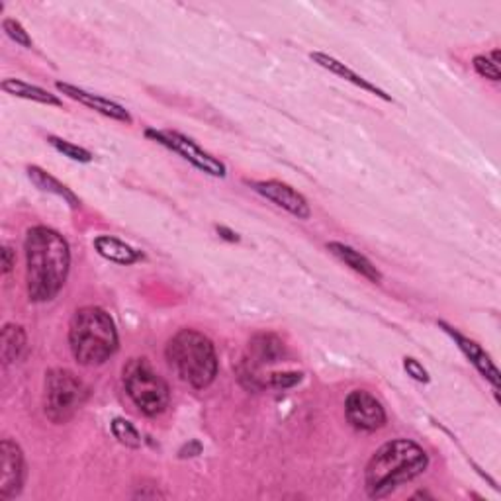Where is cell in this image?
Listing matches in <instances>:
<instances>
[{
    "mask_svg": "<svg viewBox=\"0 0 501 501\" xmlns=\"http://www.w3.org/2000/svg\"><path fill=\"white\" fill-rule=\"evenodd\" d=\"M26 282L32 302H49L65 286L71 269V247L65 237L47 225L26 233Z\"/></svg>",
    "mask_w": 501,
    "mask_h": 501,
    "instance_id": "6da1fadb",
    "label": "cell"
},
{
    "mask_svg": "<svg viewBox=\"0 0 501 501\" xmlns=\"http://www.w3.org/2000/svg\"><path fill=\"white\" fill-rule=\"evenodd\" d=\"M429 467V457L409 438H394L382 445L365 470V487L372 499L394 494L399 486L416 480Z\"/></svg>",
    "mask_w": 501,
    "mask_h": 501,
    "instance_id": "7a4b0ae2",
    "label": "cell"
},
{
    "mask_svg": "<svg viewBox=\"0 0 501 501\" xmlns=\"http://www.w3.org/2000/svg\"><path fill=\"white\" fill-rule=\"evenodd\" d=\"M118 345L116 323L106 309L86 306L74 311L69 325V347L79 365H104L116 355Z\"/></svg>",
    "mask_w": 501,
    "mask_h": 501,
    "instance_id": "3957f363",
    "label": "cell"
},
{
    "mask_svg": "<svg viewBox=\"0 0 501 501\" xmlns=\"http://www.w3.org/2000/svg\"><path fill=\"white\" fill-rule=\"evenodd\" d=\"M167 360L174 374L194 390H204L218 376L216 347L204 333L181 329L167 343Z\"/></svg>",
    "mask_w": 501,
    "mask_h": 501,
    "instance_id": "277c9868",
    "label": "cell"
},
{
    "mask_svg": "<svg viewBox=\"0 0 501 501\" xmlns=\"http://www.w3.org/2000/svg\"><path fill=\"white\" fill-rule=\"evenodd\" d=\"M122 374L125 392L143 416L157 418L169 408V384L147 359H130Z\"/></svg>",
    "mask_w": 501,
    "mask_h": 501,
    "instance_id": "5b68a950",
    "label": "cell"
},
{
    "mask_svg": "<svg viewBox=\"0 0 501 501\" xmlns=\"http://www.w3.org/2000/svg\"><path fill=\"white\" fill-rule=\"evenodd\" d=\"M86 399H89V388L74 372L54 368L45 374L44 411L52 423L61 425L73 419Z\"/></svg>",
    "mask_w": 501,
    "mask_h": 501,
    "instance_id": "8992f818",
    "label": "cell"
},
{
    "mask_svg": "<svg viewBox=\"0 0 501 501\" xmlns=\"http://www.w3.org/2000/svg\"><path fill=\"white\" fill-rule=\"evenodd\" d=\"M145 135L149 137V140L157 142L159 145L171 149L172 153L181 155L184 161L191 162L192 167L210 174V177L223 179L225 174H228V167H225L223 162L220 159H216L214 155L204 152V149L200 147L196 142H192L191 137H186L179 132H171V130H147Z\"/></svg>",
    "mask_w": 501,
    "mask_h": 501,
    "instance_id": "52a82bcc",
    "label": "cell"
},
{
    "mask_svg": "<svg viewBox=\"0 0 501 501\" xmlns=\"http://www.w3.org/2000/svg\"><path fill=\"white\" fill-rule=\"evenodd\" d=\"M345 416L347 421L353 425L357 431L372 433L378 431L386 425V409L367 390H353L345 399Z\"/></svg>",
    "mask_w": 501,
    "mask_h": 501,
    "instance_id": "ba28073f",
    "label": "cell"
},
{
    "mask_svg": "<svg viewBox=\"0 0 501 501\" xmlns=\"http://www.w3.org/2000/svg\"><path fill=\"white\" fill-rule=\"evenodd\" d=\"M26 478L24 453L12 438H3L0 443V499H12L22 492Z\"/></svg>",
    "mask_w": 501,
    "mask_h": 501,
    "instance_id": "9c48e42d",
    "label": "cell"
},
{
    "mask_svg": "<svg viewBox=\"0 0 501 501\" xmlns=\"http://www.w3.org/2000/svg\"><path fill=\"white\" fill-rule=\"evenodd\" d=\"M250 186H253V191L259 192L262 198H267L269 202L286 210L288 214H292L294 218L309 220L311 208L308 204L306 196L294 191L290 184L280 181H260V182H250Z\"/></svg>",
    "mask_w": 501,
    "mask_h": 501,
    "instance_id": "30bf717a",
    "label": "cell"
},
{
    "mask_svg": "<svg viewBox=\"0 0 501 501\" xmlns=\"http://www.w3.org/2000/svg\"><path fill=\"white\" fill-rule=\"evenodd\" d=\"M55 89L65 94L73 100H77V103L84 104L86 108L91 110H96L98 114H103L110 120H116V122H123V123H132L133 118L128 110H125L122 104L114 103V100H110L106 96H100V94H94V93H89L84 89H79V86L74 84H69V83H63V81H57L55 83Z\"/></svg>",
    "mask_w": 501,
    "mask_h": 501,
    "instance_id": "8fae6325",
    "label": "cell"
},
{
    "mask_svg": "<svg viewBox=\"0 0 501 501\" xmlns=\"http://www.w3.org/2000/svg\"><path fill=\"white\" fill-rule=\"evenodd\" d=\"M438 325H441V328L445 329V333H448L450 337H453V341L458 345V349L462 350V355H465L472 362L474 368L478 370L484 376V378L494 386V390H497V388H499V372L494 365V360L490 359V355H487L478 343L468 339V337H465L462 333H458L455 328H450V325H447L443 321Z\"/></svg>",
    "mask_w": 501,
    "mask_h": 501,
    "instance_id": "7c38bea8",
    "label": "cell"
},
{
    "mask_svg": "<svg viewBox=\"0 0 501 501\" xmlns=\"http://www.w3.org/2000/svg\"><path fill=\"white\" fill-rule=\"evenodd\" d=\"M286 357L284 343L274 333H257L249 341V359L243 362L249 368H257L262 365H272Z\"/></svg>",
    "mask_w": 501,
    "mask_h": 501,
    "instance_id": "4fadbf2b",
    "label": "cell"
},
{
    "mask_svg": "<svg viewBox=\"0 0 501 501\" xmlns=\"http://www.w3.org/2000/svg\"><path fill=\"white\" fill-rule=\"evenodd\" d=\"M309 57H311L313 63H318L319 67L328 69L329 73L337 74V77H341V79H345V81H349V83H353L355 86H359V89L367 91V93H370V94H374V96H378V98L386 100V103H390V100H392L390 94H386L382 89H378V86L372 84L368 79L360 77L359 73H355L353 69H349V67L345 65V63H341L339 59H335V57H331V55H328V54H321V52H313Z\"/></svg>",
    "mask_w": 501,
    "mask_h": 501,
    "instance_id": "5bb4252c",
    "label": "cell"
},
{
    "mask_svg": "<svg viewBox=\"0 0 501 501\" xmlns=\"http://www.w3.org/2000/svg\"><path fill=\"white\" fill-rule=\"evenodd\" d=\"M328 249L331 250V255H335L341 262L349 269H353L355 272H359L360 277H365L370 282H382V272L372 265V260L368 257H365L360 253V250L353 249L350 245L339 243V241H331L328 243Z\"/></svg>",
    "mask_w": 501,
    "mask_h": 501,
    "instance_id": "9a60e30c",
    "label": "cell"
},
{
    "mask_svg": "<svg viewBox=\"0 0 501 501\" xmlns=\"http://www.w3.org/2000/svg\"><path fill=\"white\" fill-rule=\"evenodd\" d=\"M94 249L100 257H104L106 260L116 262V265H123V267L135 265V262H140L143 259L140 250L112 235H98L94 240Z\"/></svg>",
    "mask_w": 501,
    "mask_h": 501,
    "instance_id": "2e32d148",
    "label": "cell"
},
{
    "mask_svg": "<svg viewBox=\"0 0 501 501\" xmlns=\"http://www.w3.org/2000/svg\"><path fill=\"white\" fill-rule=\"evenodd\" d=\"M26 331H24L22 325L6 323L3 328V335H0V350H3L5 365H12V362L20 360L24 350H26Z\"/></svg>",
    "mask_w": 501,
    "mask_h": 501,
    "instance_id": "e0dca14e",
    "label": "cell"
},
{
    "mask_svg": "<svg viewBox=\"0 0 501 501\" xmlns=\"http://www.w3.org/2000/svg\"><path fill=\"white\" fill-rule=\"evenodd\" d=\"M28 179L40 188V191L44 192H49V194H55L59 198L65 200V202L71 206V208H79L81 206V200L74 196V192L71 191V188H67L65 184H61L55 177H52V174L45 172L44 169L40 167H28Z\"/></svg>",
    "mask_w": 501,
    "mask_h": 501,
    "instance_id": "ac0fdd59",
    "label": "cell"
},
{
    "mask_svg": "<svg viewBox=\"0 0 501 501\" xmlns=\"http://www.w3.org/2000/svg\"><path fill=\"white\" fill-rule=\"evenodd\" d=\"M3 91L12 96L32 100V103H40V104H47V106H63V103L55 94L47 93L45 89H40V86L30 84L26 81H20V79H5Z\"/></svg>",
    "mask_w": 501,
    "mask_h": 501,
    "instance_id": "d6986e66",
    "label": "cell"
},
{
    "mask_svg": "<svg viewBox=\"0 0 501 501\" xmlns=\"http://www.w3.org/2000/svg\"><path fill=\"white\" fill-rule=\"evenodd\" d=\"M110 427H112V433H114V437L123 447H128V448H140L142 447V435H140V431L135 429V425L130 423L128 419L116 418L114 421H112Z\"/></svg>",
    "mask_w": 501,
    "mask_h": 501,
    "instance_id": "ffe728a7",
    "label": "cell"
},
{
    "mask_svg": "<svg viewBox=\"0 0 501 501\" xmlns=\"http://www.w3.org/2000/svg\"><path fill=\"white\" fill-rule=\"evenodd\" d=\"M47 143L52 145L55 152L63 153V157H69L71 161H77V162H91L93 161V153L89 152V149H84L81 145H74L67 140H61V137L49 135Z\"/></svg>",
    "mask_w": 501,
    "mask_h": 501,
    "instance_id": "44dd1931",
    "label": "cell"
},
{
    "mask_svg": "<svg viewBox=\"0 0 501 501\" xmlns=\"http://www.w3.org/2000/svg\"><path fill=\"white\" fill-rule=\"evenodd\" d=\"M474 71L480 74V77L484 79H490L494 83H497L501 79V71H499V52L497 49H494L492 54H486V55H476L474 61Z\"/></svg>",
    "mask_w": 501,
    "mask_h": 501,
    "instance_id": "7402d4cb",
    "label": "cell"
},
{
    "mask_svg": "<svg viewBox=\"0 0 501 501\" xmlns=\"http://www.w3.org/2000/svg\"><path fill=\"white\" fill-rule=\"evenodd\" d=\"M3 30L6 32V35L10 37V40H12V42H16L18 45L28 47V49L34 47V42H32L30 34H28L26 30H24V26H22V24H20L18 20H15V18H5V20H3Z\"/></svg>",
    "mask_w": 501,
    "mask_h": 501,
    "instance_id": "603a6c76",
    "label": "cell"
},
{
    "mask_svg": "<svg viewBox=\"0 0 501 501\" xmlns=\"http://www.w3.org/2000/svg\"><path fill=\"white\" fill-rule=\"evenodd\" d=\"M302 372H272L267 378H262V388L270 386V388H294L296 384L302 382Z\"/></svg>",
    "mask_w": 501,
    "mask_h": 501,
    "instance_id": "cb8c5ba5",
    "label": "cell"
},
{
    "mask_svg": "<svg viewBox=\"0 0 501 501\" xmlns=\"http://www.w3.org/2000/svg\"><path fill=\"white\" fill-rule=\"evenodd\" d=\"M404 368L408 372V376H411L413 380H418L421 384H427L431 378H429V372L427 368H425L419 360L411 359V357H406L404 359Z\"/></svg>",
    "mask_w": 501,
    "mask_h": 501,
    "instance_id": "d4e9b609",
    "label": "cell"
},
{
    "mask_svg": "<svg viewBox=\"0 0 501 501\" xmlns=\"http://www.w3.org/2000/svg\"><path fill=\"white\" fill-rule=\"evenodd\" d=\"M15 265H16V253L12 250V247L5 245L3 247V272L8 274L12 269H15Z\"/></svg>",
    "mask_w": 501,
    "mask_h": 501,
    "instance_id": "484cf974",
    "label": "cell"
},
{
    "mask_svg": "<svg viewBox=\"0 0 501 501\" xmlns=\"http://www.w3.org/2000/svg\"><path fill=\"white\" fill-rule=\"evenodd\" d=\"M218 233H221L223 240H228V241H240V237H237V233H233L228 228H218Z\"/></svg>",
    "mask_w": 501,
    "mask_h": 501,
    "instance_id": "4316f807",
    "label": "cell"
}]
</instances>
